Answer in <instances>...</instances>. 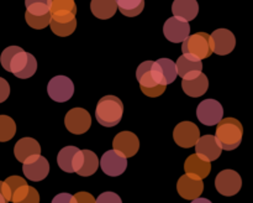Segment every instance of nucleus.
Wrapping results in <instances>:
<instances>
[{"mask_svg": "<svg viewBox=\"0 0 253 203\" xmlns=\"http://www.w3.org/2000/svg\"><path fill=\"white\" fill-rule=\"evenodd\" d=\"M16 134V124L7 115H0V143L11 140Z\"/></svg>", "mask_w": 253, "mask_h": 203, "instance_id": "29", "label": "nucleus"}, {"mask_svg": "<svg viewBox=\"0 0 253 203\" xmlns=\"http://www.w3.org/2000/svg\"><path fill=\"white\" fill-rule=\"evenodd\" d=\"M136 78L140 83L141 91L150 98H156L165 93L167 87L162 86L153 69V61H145L137 67Z\"/></svg>", "mask_w": 253, "mask_h": 203, "instance_id": "4", "label": "nucleus"}, {"mask_svg": "<svg viewBox=\"0 0 253 203\" xmlns=\"http://www.w3.org/2000/svg\"><path fill=\"white\" fill-rule=\"evenodd\" d=\"M124 104L115 96H105L98 102L95 109V118L100 125L105 128L116 126L123 119Z\"/></svg>", "mask_w": 253, "mask_h": 203, "instance_id": "3", "label": "nucleus"}, {"mask_svg": "<svg viewBox=\"0 0 253 203\" xmlns=\"http://www.w3.org/2000/svg\"><path fill=\"white\" fill-rule=\"evenodd\" d=\"M113 146L114 150L123 153L126 158L132 157L140 149V140L131 131H121L114 138Z\"/></svg>", "mask_w": 253, "mask_h": 203, "instance_id": "17", "label": "nucleus"}, {"mask_svg": "<svg viewBox=\"0 0 253 203\" xmlns=\"http://www.w3.org/2000/svg\"><path fill=\"white\" fill-rule=\"evenodd\" d=\"M51 203H77V201H76V198H74L73 195L63 192V193H59V195H57L56 197L52 200Z\"/></svg>", "mask_w": 253, "mask_h": 203, "instance_id": "35", "label": "nucleus"}, {"mask_svg": "<svg viewBox=\"0 0 253 203\" xmlns=\"http://www.w3.org/2000/svg\"><path fill=\"white\" fill-rule=\"evenodd\" d=\"M0 203H7L4 197V192H2V181H0Z\"/></svg>", "mask_w": 253, "mask_h": 203, "instance_id": "40", "label": "nucleus"}, {"mask_svg": "<svg viewBox=\"0 0 253 203\" xmlns=\"http://www.w3.org/2000/svg\"><path fill=\"white\" fill-rule=\"evenodd\" d=\"M212 45V52L219 56H226L234 51L236 46V37L230 30L217 29L210 35Z\"/></svg>", "mask_w": 253, "mask_h": 203, "instance_id": "15", "label": "nucleus"}, {"mask_svg": "<svg viewBox=\"0 0 253 203\" xmlns=\"http://www.w3.org/2000/svg\"><path fill=\"white\" fill-rule=\"evenodd\" d=\"M19 203H40V195L36 191V188L29 187V192L25 196V198H22Z\"/></svg>", "mask_w": 253, "mask_h": 203, "instance_id": "34", "label": "nucleus"}, {"mask_svg": "<svg viewBox=\"0 0 253 203\" xmlns=\"http://www.w3.org/2000/svg\"><path fill=\"white\" fill-rule=\"evenodd\" d=\"M195 151L199 157L211 162L220 157L222 149L214 135H204L195 144Z\"/></svg>", "mask_w": 253, "mask_h": 203, "instance_id": "18", "label": "nucleus"}, {"mask_svg": "<svg viewBox=\"0 0 253 203\" xmlns=\"http://www.w3.org/2000/svg\"><path fill=\"white\" fill-rule=\"evenodd\" d=\"M163 34L168 41L179 44L190 35V25L189 22L178 17H169L163 25Z\"/></svg>", "mask_w": 253, "mask_h": 203, "instance_id": "16", "label": "nucleus"}, {"mask_svg": "<svg viewBox=\"0 0 253 203\" xmlns=\"http://www.w3.org/2000/svg\"><path fill=\"white\" fill-rule=\"evenodd\" d=\"M41 153V146L39 141L32 138H22L16 143L14 148V155L17 161L24 163L27 158L31 156L40 155Z\"/></svg>", "mask_w": 253, "mask_h": 203, "instance_id": "23", "label": "nucleus"}, {"mask_svg": "<svg viewBox=\"0 0 253 203\" xmlns=\"http://www.w3.org/2000/svg\"><path fill=\"white\" fill-rule=\"evenodd\" d=\"M99 167V158L96 153L91 150H81L77 152L76 160H74L73 171L79 176L88 177L96 172Z\"/></svg>", "mask_w": 253, "mask_h": 203, "instance_id": "14", "label": "nucleus"}, {"mask_svg": "<svg viewBox=\"0 0 253 203\" xmlns=\"http://www.w3.org/2000/svg\"><path fill=\"white\" fill-rule=\"evenodd\" d=\"M184 170L185 175L203 180V178L209 176L210 171H211V163L204 158L199 157L197 153H193V155L188 156V158L185 160Z\"/></svg>", "mask_w": 253, "mask_h": 203, "instance_id": "21", "label": "nucleus"}, {"mask_svg": "<svg viewBox=\"0 0 253 203\" xmlns=\"http://www.w3.org/2000/svg\"><path fill=\"white\" fill-rule=\"evenodd\" d=\"M183 54H190L198 59H205L211 56L212 45L210 35L207 32H197L194 35H189L183 41L182 45Z\"/></svg>", "mask_w": 253, "mask_h": 203, "instance_id": "5", "label": "nucleus"}, {"mask_svg": "<svg viewBox=\"0 0 253 203\" xmlns=\"http://www.w3.org/2000/svg\"><path fill=\"white\" fill-rule=\"evenodd\" d=\"M177 74L182 77V79L188 81L199 76L203 71V62L190 54H182L175 62Z\"/></svg>", "mask_w": 253, "mask_h": 203, "instance_id": "19", "label": "nucleus"}, {"mask_svg": "<svg viewBox=\"0 0 253 203\" xmlns=\"http://www.w3.org/2000/svg\"><path fill=\"white\" fill-rule=\"evenodd\" d=\"M156 71H157L158 76H160L161 81L166 87L168 84L173 83L177 78V68H175V63L169 58H160L156 62H153Z\"/></svg>", "mask_w": 253, "mask_h": 203, "instance_id": "25", "label": "nucleus"}, {"mask_svg": "<svg viewBox=\"0 0 253 203\" xmlns=\"http://www.w3.org/2000/svg\"><path fill=\"white\" fill-rule=\"evenodd\" d=\"M95 203H123L120 196L116 195L115 192H104L99 195L95 200Z\"/></svg>", "mask_w": 253, "mask_h": 203, "instance_id": "33", "label": "nucleus"}, {"mask_svg": "<svg viewBox=\"0 0 253 203\" xmlns=\"http://www.w3.org/2000/svg\"><path fill=\"white\" fill-rule=\"evenodd\" d=\"M192 203H212L211 201L208 200V198H195V200L192 201Z\"/></svg>", "mask_w": 253, "mask_h": 203, "instance_id": "39", "label": "nucleus"}, {"mask_svg": "<svg viewBox=\"0 0 253 203\" xmlns=\"http://www.w3.org/2000/svg\"><path fill=\"white\" fill-rule=\"evenodd\" d=\"M177 191L182 198L193 201L202 196L203 191H204V183H203V180H199V178L183 175L178 180Z\"/></svg>", "mask_w": 253, "mask_h": 203, "instance_id": "20", "label": "nucleus"}, {"mask_svg": "<svg viewBox=\"0 0 253 203\" xmlns=\"http://www.w3.org/2000/svg\"><path fill=\"white\" fill-rule=\"evenodd\" d=\"M79 151V149L77 146H66V148L62 149L58 152L57 156V163H58L59 168L64 172H74L73 171V165L74 160H76V155Z\"/></svg>", "mask_w": 253, "mask_h": 203, "instance_id": "27", "label": "nucleus"}, {"mask_svg": "<svg viewBox=\"0 0 253 203\" xmlns=\"http://www.w3.org/2000/svg\"><path fill=\"white\" fill-rule=\"evenodd\" d=\"M25 20H26L27 25L35 30H42L46 26H48L49 21H51V14L42 15V16H34L27 12H25Z\"/></svg>", "mask_w": 253, "mask_h": 203, "instance_id": "31", "label": "nucleus"}, {"mask_svg": "<svg viewBox=\"0 0 253 203\" xmlns=\"http://www.w3.org/2000/svg\"><path fill=\"white\" fill-rule=\"evenodd\" d=\"M90 10L96 19L108 20L118 11L115 0H91Z\"/></svg>", "mask_w": 253, "mask_h": 203, "instance_id": "26", "label": "nucleus"}, {"mask_svg": "<svg viewBox=\"0 0 253 203\" xmlns=\"http://www.w3.org/2000/svg\"><path fill=\"white\" fill-rule=\"evenodd\" d=\"M241 176L234 170H224L215 178V187L217 192L226 197H231L239 193L241 190Z\"/></svg>", "mask_w": 253, "mask_h": 203, "instance_id": "10", "label": "nucleus"}, {"mask_svg": "<svg viewBox=\"0 0 253 203\" xmlns=\"http://www.w3.org/2000/svg\"><path fill=\"white\" fill-rule=\"evenodd\" d=\"M47 92L52 101L64 103L73 97L74 84L71 78L66 76H56L48 82Z\"/></svg>", "mask_w": 253, "mask_h": 203, "instance_id": "7", "label": "nucleus"}, {"mask_svg": "<svg viewBox=\"0 0 253 203\" xmlns=\"http://www.w3.org/2000/svg\"><path fill=\"white\" fill-rule=\"evenodd\" d=\"M4 182L5 185L7 186V190H9L10 192V201H11V196L14 195L19 188H21L22 186L27 185L26 181H25L22 177H20V176H10V177H7Z\"/></svg>", "mask_w": 253, "mask_h": 203, "instance_id": "32", "label": "nucleus"}, {"mask_svg": "<svg viewBox=\"0 0 253 203\" xmlns=\"http://www.w3.org/2000/svg\"><path fill=\"white\" fill-rule=\"evenodd\" d=\"M10 96V86L6 79L0 77V103L6 101Z\"/></svg>", "mask_w": 253, "mask_h": 203, "instance_id": "36", "label": "nucleus"}, {"mask_svg": "<svg viewBox=\"0 0 253 203\" xmlns=\"http://www.w3.org/2000/svg\"><path fill=\"white\" fill-rule=\"evenodd\" d=\"M0 63L5 71L20 79L31 78L37 71V61L34 54L25 52L19 46H9L1 52Z\"/></svg>", "mask_w": 253, "mask_h": 203, "instance_id": "1", "label": "nucleus"}, {"mask_svg": "<svg viewBox=\"0 0 253 203\" xmlns=\"http://www.w3.org/2000/svg\"><path fill=\"white\" fill-rule=\"evenodd\" d=\"M77 203H95V198L88 192H78L74 196Z\"/></svg>", "mask_w": 253, "mask_h": 203, "instance_id": "37", "label": "nucleus"}, {"mask_svg": "<svg viewBox=\"0 0 253 203\" xmlns=\"http://www.w3.org/2000/svg\"><path fill=\"white\" fill-rule=\"evenodd\" d=\"M49 14H51V20L59 24L73 21L76 20L77 15L76 1L74 0H51Z\"/></svg>", "mask_w": 253, "mask_h": 203, "instance_id": "13", "label": "nucleus"}, {"mask_svg": "<svg viewBox=\"0 0 253 203\" xmlns=\"http://www.w3.org/2000/svg\"><path fill=\"white\" fill-rule=\"evenodd\" d=\"M101 170L105 175L116 177V176L123 175L127 168V158L116 150H109L101 156L99 161Z\"/></svg>", "mask_w": 253, "mask_h": 203, "instance_id": "9", "label": "nucleus"}, {"mask_svg": "<svg viewBox=\"0 0 253 203\" xmlns=\"http://www.w3.org/2000/svg\"><path fill=\"white\" fill-rule=\"evenodd\" d=\"M49 26L53 34H56L59 37H67L69 35L73 34L77 29V19L73 20L71 22H67V24H59V22L53 21L51 20L49 21Z\"/></svg>", "mask_w": 253, "mask_h": 203, "instance_id": "30", "label": "nucleus"}, {"mask_svg": "<svg viewBox=\"0 0 253 203\" xmlns=\"http://www.w3.org/2000/svg\"><path fill=\"white\" fill-rule=\"evenodd\" d=\"M197 116L207 126L217 125L224 119V108L215 99H205L198 105Z\"/></svg>", "mask_w": 253, "mask_h": 203, "instance_id": "6", "label": "nucleus"}, {"mask_svg": "<svg viewBox=\"0 0 253 203\" xmlns=\"http://www.w3.org/2000/svg\"><path fill=\"white\" fill-rule=\"evenodd\" d=\"M215 138L221 149L226 151L235 150L239 148L244 138V126L237 119L225 118L216 125Z\"/></svg>", "mask_w": 253, "mask_h": 203, "instance_id": "2", "label": "nucleus"}, {"mask_svg": "<svg viewBox=\"0 0 253 203\" xmlns=\"http://www.w3.org/2000/svg\"><path fill=\"white\" fill-rule=\"evenodd\" d=\"M64 124H66V128L69 133L82 135L90 129L91 116L85 109L73 108L66 114Z\"/></svg>", "mask_w": 253, "mask_h": 203, "instance_id": "8", "label": "nucleus"}, {"mask_svg": "<svg viewBox=\"0 0 253 203\" xmlns=\"http://www.w3.org/2000/svg\"><path fill=\"white\" fill-rule=\"evenodd\" d=\"M22 172L29 178L30 181L39 182V181L44 180L48 176L49 172V163L46 157L41 155H35L27 158L22 165Z\"/></svg>", "mask_w": 253, "mask_h": 203, "instance_id": "12", "label": "nucleus"}, {"mask_svg": "<svg viewBox=\"0 0 253 203\" xmlns=\"http://www.w3.org/2000/svg\"><path fill=\"white\" fill-rule=\"evenodd\" d=\"M173 16L189 22L198 16L199 4L197 0H174L172 4Z\"/></svg>", "mask_w": 253, "mask_h": 203, "instance_id": "22", "label": "nucleus"}, {"mask_svg": "<svg viewBox=\"0 0 253 203\" xmlns=\"http://www.w3.org/2000/svg\"><path fill=\"white\" fill-rule=\"evenodd\" d=\"M118 10L127 17H135L142 12L145 0H115Z\"/></svg>", "mask_w": 253, "mask_h": 203, "instance_id": "28", "label": "nucleus"}, {"mask_svg": "<svg viewBox=\"0 0 253 203\" xmlns=\"http://www.w3.org/2000/svg\"><path fill=\"white\" fill-rule=\"evenodd\" d=\"M200 138V130L192 121H182L173 130V139L180 148L189 149L197 144Z\"/></svg>", "mask_w": 253, "mask_h": 203, "instance_id": "11", "label": "nucleus"}, {"mask_svg": "<svg viewBox=\"0 0 253 203\" xmlns=\"http://www.w3.org/2000/svg\"><path fill=\"white\" fill-rule=\"evenodd\" d=\"M31 4H46L51 6V0H25V6Z\"/></svg>", "mask_w": 253, "mask_h": 203, "instance_id": "38", "label": "nucleus"}, {"mask_svg": "<svg viewBox=\"0 0 253 203\" xmlns=\"http://www.w3.org/2000/svg\"><path fill=\"white\" fill-rule=\"evenodd\" d=\"M182 88L187 96L198 98V97H202L203 94L207 93L208 88H209V79L202 72L199 76L193 79H188V81L183 79Z\"/></svg>", "mask_w": 253, "mask_h": 203, "instance_id": "24", "label": "nucleus"}]
</instances>
